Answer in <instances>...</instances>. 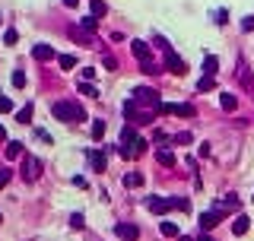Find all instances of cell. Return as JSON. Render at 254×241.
<instances>
[{"label": "cell", "instance_id": "4", "mask_svg": "<svg viewBox=\"0 0 254 241\" xmlns=\"http://www.w3.org/2000/svg\"><path fill=\"white\" fill-rule=\"evenodd\" d=\"M238 206H242V203H238L235 193H226V197H219V200H216V206H213V210H219L223 216H229V213H235Z\"/></svg>", "mask_w": 254, "mask_h": 241}, {"label": "cell", "instance_id": "31", "mask_svg": "<svg viewBox=\"0 0 254 241\" xmlns=\"http://www.w3.org/2000/svg\"><path fill=\"white\" fill-rule=\"evenodd\" d=\"M16 42H19V32L16 29H6L3 32V45H16Z\"/></svg>", "mask_w": 254, "mask_h": 241}, {"label": "cell", "instance_id": "7", "mask_svg": "<svg viewBox=\"0 0 254 241\" xmlns=\"http://www.w3.org/2000/svg\"><path fill=\"white\" fill-rule=\"evenodd\" d=\"M115 235L124 238V241H137V238H140V229H137L133 222H118V225H115Z\"/></svg>", "mask_w": 254, "mask_h": 241}, {"label": "cell", "instance_id": "17", "mask_svg": "<svg viewBox=\"0 0 254 241\" xmlns=\"http://www.w3.org/2000/svg\"><path fill=\"white\" fill-rule=\"evenodd\" d=\"M32 115H35V105H23V108H19L16 111V120H19V124H32Z\"/></svg>", "mask_w": 254, "mask_h": 241}, {"label": "cell", "instance_id": "38", "mask_svg": "<svg viewBox=\"0 0 254 241\" xmlns=\"http://www.w3.org/2000/svg\"><path fill=\"white\" fill-rule=\"evenodd\" d=\"M133 156H143V149H146V140H133Z\"/></svg>", "mask_w": 254, "mask_h": 241}, {"label": "cell", "instance_id": "48", "mask_svg": "<svg viewBox=\"0 0 254 241\" xmlns=\"http://www.w3.org/2000/svg\"><path fill=\"white\" fill-rule=\"evenodd\" d=\"M0 23H3V16H0Z\"/></svg>", "mask_w": 254, "mask_h": 241}, {"label": "cell", "instance_id": "20", "mask_svg": "<svg viewBox=\"0 0 254 241\" xmlns=\"http://www.w3.org/2000/svg\"><path fill=\"white\" fill-rule=\"evenodd\" d=\"M79 92H83V96H89V98H102V96H99V89L89 83V79H79Z\"/></svg>", "mask_w": 254, "mask_h": 241}, {"label": "cell", "instance_id": "28", "mask_svg": "<svg viewBox=\"0 0 254 241\" xmlns=\"http://www.w3.org/2000/svg\"><path fill=\"white\" fill-rule=\"evenodd\" d=\"M133 124H152V111H137V115H133Z\"/></svg>", "mask_w": 254, "mask_h": 241}, {"label": "cell", "instance_id": "19", "mask_svg": "<svg viewBox=\"0 0 254 241\" xmlns=\"http://www.w3.org/2000/svg\"><path fill=\"white\" fill-rule=\"evenodd\" d=\"M23 156V143H19V140H10V143H6V159H19Z\"/></svg>", "mask_w": 254, "mask_h": 241}, {"label": "cell", "instance_id": "47", "mask_svg": "<svg viewBox=\"0 0 254 241\" xmlns=\"http://www.w3.org/2000/svg\"><path fill=\"white\" fill-rule=\"evenodd\" d=\"M0 222H3V213H0Z\"/></svg>", "mask_w": 254, "mask_h": 241}, {"label": "cell", "instance_id": "34", "mask_svg": "<svg viewBox=\"0 0 254 241\" xmlns=\"http://www.w3.org/2000/svg\"><path fill=\"white\" fill-rule=\"evenodd\" d=\"M10 111H13V98L3 96V98H0V115H10Z\"/></svg>", "mask_w": 254, "mask_h": 241}, {"label": "cell", "instance_id": "2", "mask_svg": "<svg viewBox=\"0 0 254 241\" xmlns=\"http://www.w3.org/2000/svg\"><path fill=\"white\" fill-rule=\"evenodd\" d=\"M130 98L137 102V108H140V105H146V108H159V105H162V102H159V92L150 89V86H137V89L130 92Z\"/></svg>", "mask_w": 254, "mask_h": 241}, {"label": "cell", "instance_id": "27", "mask_svg": "<svg viewBox=\"0 0 254 241\" xmlns=\"http://www.w3.org/2000/svg\"><path fill=\"white\" fill-rule=\"evenodd\" d=\"M213 86H216V76H203V79L197 83V89H200V92H210Z\"/></svg>", "mask_w": 254, "mask_h": 241}, {"label": "cell", "instance_id": "37", "mask_svg": "<svg viewBox=\"0 0 254 241\" xmlns=\"http://www.w3.org/2000/svg\"><path fill=\"white\" fill-rule=\"evenodd\" d=\"M70 225H73V229H83V225H86L83 213H73V216H70Z\"/></svg>", "mask_w": 254, "mask_h": 241}, {"label": "cell", "instance_id": "39", "mask_svg": "<svg viewBox=\"0 0 254 241\" xmlns=\"http://www.w3.org/2000/svg\"><path fill=\"white\" fill-rule=\"evenodd\" d=\"M242 32H254V16H245L242 19Z\"/></svg>", "mask_w": 254, "mask_h": 241}, {"label": "cell", "instance_id": "12", "mask_svg": "<svg viewBox=\"0 0 254 241\" xmlns=\"http://www.w3.org/2000/svg\"><path fill=\"white\" fill-rule=\"evenodd\" d=\"M32 57L45 64V60H54V57H57V51L51 48V45H35V48H32Z\"/></svg>", "mask_w": 254, "mask_h": 241}, {"label": "cell", "instance_id": "43", "mask_svg": "<svg viewBox=\"0 0 254 241\" xmlns=\"http://www.w3.org/2000/svg\"><path fill=\"white\" fill-rule=\"evenodd\" d=\"M6 181H10V169H3V171H0V187H6Z\"/></svg>", "mask_w": 254, "mask_h": 241}, {"label": "cell", "instance_id": "11", "mask_svg": "<svg viewBox=\"0 0 254 241\" xmlns=\"http://www.w3.org/2000/svg\"><path fill=\"white\" fill-rule=\"evenodd\" d=\"M146 206H150V213H169L172 210V200L169 197H150V200H146Z\"/></svg>", "mask_w": 254, "mask_h": 241}, {"label": "cell", "instance_id": "3", "mask_svg": "<svg viewBox=\"0 0 254 241\" xmlns=\"http://www.w3.org/2000/svg\"><path fill=\"white\" fill-rule=\"evenodd\" d=\"M23 178L25 181H38V178H42V162L32 159V156H25L23 159Z\"/></svg>", "mask_w": 254, "mask_h": 241}, {"label": "cell", "instance_id": "35", "mask_svg": "<svg viewBox=\"0 0 254 241\" xmlns=\"http://www.w3.org/2000/svg\"><path fill=\"white\" fill-rule=\"evenodd\" d=\"M13 86H16V89H23V86H25V73L23 70H13Z\"/></svg>", "mask_w": 254, "mask_h": 241}, {"label": "cell", "instance_id": "32", "mask_svg": "<svg viewBox=\"0 0 254 241\" xmlns=\"http://www.w3.org/2000/svg\"><path fill=\"white\" fill-rule=\"evenodd\" d=\"M172 140H175V143H178V146H188V143H191V140H194V137H191V133H188V130H181V133H175V137H172Z\"/></svg>", "mask_w": 254, "mask_h": 241}, {"label": "cell", "instance_id": "13", "mask_svg": "<svg viewBox=\"0 0 254 241\" xmlns=\"http://www.w3.org/2000/svg\"><path fill=\"white\" fill-rule=\"evenodd\" d=\"M156 162L165 165V169H172V165H175V152H172L169 146H159V149H156Z\"/></svg>", "mask_w": 254, "mask_h": 241}, {"label": "cell", "instance_id": "41", "mask_svg": "<svg viewBox=\"0 0 254 241\" xmlns=\"http://www.w3.org/2000/svg\"><path fill=\"white\" fill-rule=\"evenodd\" d=\"M213 23H216V25H226V23H229V19H226V10H216V19H213Z\"/></svg>", "mask_w": 254, "mask_h": 241}, {"label": "cell", "instance_id": "26", "mask_svg": "<svg viewBox=\"0 0 254 241\" xmlns=\"http://www.w3.org/2000/svg\"><path fill=\"white\" fill-rule=\"evenodd\" d=\"M96 25H99L96 16H83V19H79V29H86V32H96Z\"/></svg>", "mask_w": 254, "mask_h": 241}, {"label": "cell", "instance_id": "6", "mask_svg": "<svg viewBox=\"0 0 254 241\" xmlns=\"http://www.w3.org/2000/svg\"><path fill=\"white\" fill-rule=\"evenodd\" d=\"M159 111H162V115H178V118H194L197 115L194 105H159Z\"/></svg>", "mask_w": 254, "mask_h": 241}, {"label": "cell", "instance_id": "22", "mask_svg": "<svg viewBox=\"0 0 254 241\" xmlns=\"http://www.w3.org/2000/svg\"><path fill=\"white\" fill-rule=\"evenodd\" d=\"M89 6H92V16H96V19H102L105 13H108V6H105V0H89Z\"/></svg>", "mask_w": 254, "mask_h": 241}, {"label": "cell", "instance_id": "23", "mask_svg": "<svg viewBox=\"0 0 254 241\" xmlns=\"http://www.w3.org/2000/svg\"><path fill=\"white\" fill-rule=\"evenodd\" d=\"M89 133H92V140H102L105 137V120H92Z\"/></svg>", "mask_w": 254, "mask_h": 241}, {"label": "cell", "instance_id": "9", "mask_svg": "<svg viewBox=\"0 0 254 241\" xmlns=\"http://www.w3.org/2000/svg\"><path fill=\"white\" fill-rule=\"evenodd\" d=\"M219 219H223V213H219V210H206V213H200V229H206V232L216 229Z\"/></svg>", "mask_w": 254, "mask_h": 241}, {"label": "cell", "instance_id": "21", "mask_svg": "<svg viewBox=\"0 0 254 241\" xmlns=\"http://www.w3.org/2000/svg\"><path fill=\"white\" fill-rule=\"evenodd\" d=\"M143 184V175H140V171H127L124 175V187H140Z\"/></svg>", "mask_w": 254, "mask_h": 241}, {"label": "cell", "instance_id": "15", "mask_svg": "<svg viewBox=\"0 0 254 241\" xmlns=\"http://www.w3.org/2000/svg\"><path fill=\"white\" fill-rule=\"evenodd\" d=\"M219 108H223V111H235L238 108V98L232 96V92H223V96H219Z\"/></svg>", "mask_w": 254, "mask_h": 241}, {"label": "cell", "instance_id": "29", "mask_svg": "<svg viewBox=\"0 0 254 241\" xmlns=\"http://www.w3.org/2000/svg\"><path fill=\"white\" fill-rule=\"evenodd\" d=\"M159 229H162V235H169V238H178V225H175V222H162Z\"/></svg>", "mask_w": 254, "mask_h": 241}, {"label": "cell", "instance_id": "5", "mask_svg": "<svg viewBox=\"0 0 254 241\" xmlns=\"http://www.w3.org/2000/svg\"><path fill=\"white\" fill-rule=\"evenodd\" d=\"M165 70H172L175 76H184V73H188V64H184L175 51H169V54H165Z\"/></svg>", "mask_w": 254, "mask_h": 241}, {"label": "cell", "instance_id": "8", "mask_svg": "<svg viewBox=\"0 0 254 241\" xmlns=\"http://www.w3.org/2000/svg\"><path fill=\"white\" fill-rule=\"evenodd\" d=\"M86 156H89V162H92V171H105V169H108L105 149H86Z\"/></svg>", "mask_w": 254, "mask_h": 241}, {"label": "cell", "instance_id": "10", "mask_svg": "<svg viewBox=\"0 0 254 241\" xmlns=\"http://www.w3.org/2000/svg\"><path fill=\"white\" fill-rule=\"evenodd\" d=\"M130 51H133V57H137L140 64L152 60V54H150V45H146V42H137V38H133V42H130Z\"/></svg>", "mask_w": 254, "mask_h": 241}, {"label": "cell", "instance_id": "25", "mask_svg": "<svg viewBox=\"0 0 254 241\" xmlns=\"http://www.w3.org/2000/svg\"><path fill=\"white\" fill-rule=\"evenodd\" d=\"M57 64H61V70H73V67H76V57H73V54H61Z\"/></svg>", "mask_w": 254, "mask_h": 241}, {"label": "cell", "instance_id": "16", "mask_svg": "<svg viewBox=\"0 0 254 241\" xmlns=\"http://www.w3.org/2000/svg\"><path fill=\"white\" fill-rule=\"evenodd\" d=\"M248 229H251V219L248 216H235V222H232V235H245Z\"/></svg>", "mask_w": 254, "mask_h": 241}, {"label": "cell", "instance_id": "42", "mask_svg": "<svg viewBox=\"0 0 254 241\" xmlns=\"http://www.w3.org/2000/svg\"><path fill=\"white\" fill-rule=\"evenodd\" d=\"M197 156H200V159H206V156H210V143H200V149H197Z\"/></svg>", "mask_w": 254, "mask_h": 241}, {"label": "cell", "instance_id": "46", "mask_svg": "<svg viewBox=\"0 0 254 241\" xmlns=\"http://www.w3.org/2000/svg\"><path fill=\"white\" fill-rule=\"evenodd\" d=\"M197 241H213V235H200V238H197Z\"/></svg>", "mask_w": 254, "mask_h": 241}, {"label": "cell", "instance_id": "14", "mask_svg": "<svg viewBox=\"0 0 254 241\" xmlns=\"http://www.w3.org/2000/svg\"><path fill=\"white\" fill-rule=\"evenodd\" d=\"M238 79H242L245 89L254 92V76H251V67H248V64H238Z\"/></svg>", "mask_w": 254, "mask_h": 241}, {"label": "cell", "instance_id": "36", "mask_svg": "<svg viewBox=\"0 0 254 241\" xmlns=\"http://www.w3.org/2000/svg\"><path fill=\"white\" fill-rule=\"evenodd\" d=\"M102 67H105V70H118V57L105 54V57H102Z\"/></svg>", "mask_w": 254, "mask_h": 241}, {"label": "cell", "instance_id": "30", "mask_svg": "<svg viewBox=\"0 0 254 241\" xmlns=\"http://www.w3.org/2000/svg\"><path fill=\"white\" fill-rule=\"evenodd\" d=\"M152 45H156V48H159V51H162V54H169V51H172V45H169V42H165V38H162V35H156V38H152Z\"/></svg>", "mask_w": 254, "mask_h": 241}, {"label": "cell", "instance_id": "40", "mask_svg": "<svg viewBox=\"0 0 254 241\" xmlns=\"http://www.w3.org/2000/svg\"><path fill=\"white\" fill-rule=\"evenodd\" d=\"M140 67H143V73H150V76H152V73H159V67L152 64V60H146V64H140Z\"/></svg>", "mask_w": 254, "mask_h": 241}, {"label": "cell", "instance_id": "33", "mask_svg": "<svg viewBox=\"0 0 254 241\" xmlns=\"http://www.w3.org/2000/svg\"><path fill=\"white\" fill-rule=\"evenodd\" d=\"M133 140H137V137H133V127H124V130H121V143H124V146H130Z\"/></svg>", "mask_w": 254, "mask_h": 241}, {"label": "cell", "instance_id": "44", "mask_svg": "<svg viewBox=\"0 0 254 241\" xmlns=\"http://www.w3.org/2000/svg\"><path fill=\"white\" fill-rule=\"evenodd\" d=\"M64 6H70V10H73V6H79V0H64Z\"/></svg>", "mask_w": 254, "mask_h": 241}, {"label": "cell", "instance_id": "18", "mask_svg": "<svg viewBox=\"0 0 254 241\" xmlns=\"http://www.w3.org/2000/svg\"><path fill=\"white\" fill-rule=\"evenodd\" d=\"M216 70H219V57L206 54L203 57V73H206V76H216Z\"/></svg>", "mask_w": 254, "mask_h": 241}, {"label": "cell", "instance_id": "1", "mask_svg": "<svg viewBox=\"0 0 254 241\" xmlns=\"http://www.w3.org/2000/svg\"><path fill=\"white\" fill-rule=\"evenodd\" d=\"M51 115L57 120H64V124H79V120H86V111L79 102H54L51 105Z\"/></svg>", "mask_w": 254, "mask_h": 241}, {"label": "cell", "instance_id": "24", "mask_svg": "<svg viewBox=\"0 0 254 241\" xmlns=\"http://www.w3.org/2000/svg\"><path fill=\"white\" fill-rule=\"evenodd\" d=\"M172 210L188 213V210H191V200H184V197H172Z\"/></svg>", "mask_w": 254, "mask_h": 241}, {"label": "cell", "instance_id": "45", "mask_svg": "<svg viewBox=\"0 0 254 241\" xmlns=\"http://www.w3.org/2000/svg\"><path fill=\"white\" fill-rule=\"evenodd\" d=\"M3 140H6V130H3V124H0V143H3Z\"/></svg>", "mask_w": 254, "mask_h": 241}]
</instances>
